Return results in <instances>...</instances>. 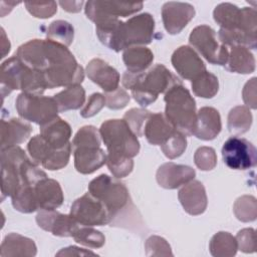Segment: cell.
Here are the masks:
<instances>
[{
	"mask_svg": "<svg viewBox=\"0 0 257 257\" xmlns=\"http://www.w3.org/2000/svg\"><path fill=\"white\" fill-rule=\"evenodd\" d=\"M87 255L95 256L96 253L83 248L76 247V246H69L66 248H62L58 253H56V256H87Z\"/></svg>",
	"mask_w": 257,
	"mask_h": 257,
	"instance_id": "51",
	"label": "cell"
},
{
	"mask_svg": "<svg viewBox=\"0 0 257 257\" xmlns=\"http://www.w3.org/2000/svg\"><path fill=\"white\" fill-rule=\"evenodd\" d=\"M0 82L3 97L18 89L30 94H42L47 89L42 75L24 64L16 55L2 63Z\"/></svg>",
	"mask_w": 257,
	"mask_h": 257,
	"instance_id": "4",
	"label": "cell"
},
{
	"mask_svg": "<svg viewBox=\"0 0 257 257\" xmlns=\"http://www.w3.org/2000/svg\"><path fill=\"white\" fill-rule=\"evenodd\" d=\"M1 37H2V41H1V47H2V56L4 57L9 51H10V42L9 39L6 37L4 29H1Z\"/></svg>",
	"mask_w": 257,
	"mask_h": 257,
	"instance_id": "53",
	"label": "cell"
},
{
	"mask_svg": "<svg viewBox=\"0 0 257 257\" xmlns=\"http://www.w3.org/2000/svg\"><path fill=\"white\" fill-rule=\"evenodd\" d=\"M24 64L40 73L46 87L80 84L83 68L66 46L49 39H32L20 45L15 54Z\"/></svg>",
	"mask_w": 257,
	"mask_h": 257,
	"instance_id": "1",
	"label": "cell"
},
{
	"mask_svg": "<svg viewBox=\"0 0 257 257\" xmlns=\"http://www.w3.org/2000/svg\"><path fill=\"white\" fill-rule=\"evenodd\" d=\"M105 105V97L103 94L99 92L92 93L89 97L87 102L80 110V115L82 117H91L99 112V110Z\"/></svg>",
	"mask_w": 257,
	"mask_h": 257,
	"instance_id": "49",
	"label": "cell"
},
{
	"mask_svg": "<svg viewBox=\"0 0 257 257\" xmlns=\"http://www.w3.org/2000/svg\"><path fill=\"white\" fill-rule=\"evenodd\" d=\"M191 85L195 95L203 98H212L219 90L217 76L207 70L193 79Z\"/></svg>",
	"mask_w": 257,
	"mask_h": 257,
	"instance_id": "36",
	"label": "cell"
},
{
	"mask_svg": "<svg viewBox=\"0 0 257 257\" xmlns=\"http://www.w3.org/2000/svg\"><path fill=\"white\" fill-rule=\"evenodd\" d=\"M26 153L18 146L1 149V176L2 200L12 196L21 185V171L28 160Z\"/></svg>",
	"mask_w": 257,
	"mask_h": 257,
	"instance_id": "10",
	"label": "cell"
},
{
	"mask_svg": "<svg viewBox=\"0 0 257 257\" xmlns=\"http://www.w3.org/2000/svg\"><path fill=\"white\" fill-rule=\"evenodd\" d=\"M34 194L40 210H55L62 205L64 200L59 183L48 177L39 180L34 185Z\"/></svg>",
	"mask_w": 257,
	"mask_h": 257,
	"instance_id": "22",
	"label": "cell"
},
{
	"mask_svg": "<svg viewBox=\"0 0 257 257\" xmlns=\"http://www.w3.org/2000/svg\"><path fill=\"white\" fill-rule=\"evenodd\" d=\"M40 135L53 148L61 149L69 144L71 127L59 116L40 125Z\"/></svg>",
	"mask_w": 257,
	"mask_h": 257,
	"instance_id": "27",
	"label": "cell"
},
{
	"mask_svg": "<svg viewBox=\"0 0 257 257\" xmlns=\"http://www.w3.org/2000/svg\"><path fill=\"white\" fill-rule=\"evenodd\" d=\"M225 65L232 72L242 74L252 73L255 70V57L247 47L233 46Z\"/></svg>",
	"mask_w": 257,
	"mask_h": 257,
	"instance_id": "30",
	"label": "cell"
},
{
	"mask_svg": "<svg viewBox=\"0 0 257 257\" xmlns=\"http://www.w3.org/2000/svg\"><path fill=\"white\" fill-rule=\"evenodd\" d=\"M195 176L196 172L193 168L169 162L159 167L156 179L161 187L172 190L189 183L195 178Z\"/></svg>",
	"mask_w": 257,
	"mask_h": 257,
	"instance_id": "19",
	"label": "cell"
},
{
	"mask_svg": "<svg viewBox=\"0 0 257 257\" xmlns=\"http://www.w3.org/2000/svg\"><path fill=\"white\" fill-rule=\"evenodd\" d=\"M122 60L126 67V71L131 73H139L150 67L154 60V54L148 47L131 46L124 49Z\"/></svg>",
	"mask_w": 257,
	"mask_h": 257,
	"instance_id": "29",
	"label": "cell"
},
{
	"mask_svg": "<svg viewBox=\"0 0 257 257\" xmlns=\"http://www.w3.org/2000/svg\"><path fill=\"white\" fill-rule=\"evenodd\" d=\"M105 105L110 109L123 108L130 102V95L125 89L117 87L111 92H105Z\"/></svg>",
	"mask_w": 257,
	"mask_h": 257,
	"instance_id": "48",
	"label": "cell"
},
{
	"mask_svg": "<svg viewBox=\"0 0 257 257\" xmlns=\"http://www.w3.org/2000/svg\"><path fill=\"white\" fill-rule=\"evenodd\" d=\"M237 247L244 253H253L256 250L255 230L252 228H245L240 230L236 235Z\"/></svg>",
	"mask_w": 257,
	"mask_h": 257,
	"instance_id": "47",
	"label": "cell"
},
{
	"mask_svg": "<svg viewBox=\"0 0 257 257\" xmlns=\"http://www.w3.org/2000/svg\"><path fill=\"white\" fill-rule=\"evenodd\" d=\"M69 215L81 226H103L112 221L106 207L89 193L72 203Z\"/></svg>",
	"mask_w": 257,
	"mask_h": 257,
	"instance_id": "13",
	"label": "cell"
},
{
	"mask_svg": "<svg viewBox=\"0 0 257 257\" xmlns=\"http://www.w3.org/2000/svg\"><path fill=\"white\" fill-rule=\"evenodd\" d=\"M236 218L241 222H252L257 217V202L255 197L244 195L239 197L233 206Z\"/></svg>",
	"mask_w": 257,
	"mask_h": 257,
	"instance_id": "38",
	"label": "cell"
},
{
	"mask_svg": "<svg viewBox=\"0 0 257 257\" xmlns=\"http://www.w3.org/2000/svg\"><path fill=\"white\" fill-rule=\"evenodd\" d=\"M178 198L184 210L190 215H201L207 208L206 190L199 181L192 180L183 185L178 193Z\"/></svg>",
	"mask_w": 257,
	"mask_h": 257,
	"instance_id": "20",
	"label": "cell"
},
{
	"mask_svg": "<svg viewBox=\"0 0 257 257\" xmlns=\"http://www.w3.org/2000/svg\"><path fill=\"white\" fill-rule=\"evenodd\" d=\"M53 98L57 103L59 111L77 109L84 104L85 90L80 84H74L56 93Z\"/></svg>",
	"mask_w": 257,
	"mask_h": 257,
	"instance_id": "31",
	"label": "cell"
},
{
	"mask_svg": "<svg viewBox=\"0 0 257 257\" xmlns=\"http://www.w3.org/2000/svg\"><path fill=\"white\" fill-rule=\"evenodd\" d=\"M147 256H172V250L166 239L160 236H151L147 239L146 244Z\"/></svg>",
	"mask_w": 257,
	"mask_h": 257,
	"instance_id": "45",
	"label": "cell"
},
{
	"mask_svg": "<svg viewBox=\"0 0 257 257\" xmlns=\"http://www.w3.org/2000/svg\"><path fill=\"white\" fill-rule=\"evenodd\" d=\"M171 61L177 73L187 80L195 79L206 70V65L199 54L188 45L177 48L172 55Z\"/></svg>",
	"mask_w": 257,
	"mask_h": 257,
	"instance_id": "18",
	"label": "cell"
},
{
	"mask_svg": "<svg viewBox=\"0 0 257 257\" xmlns=\"http://www.w3.org/2000/svg\"><path fill=\"white\" fill-rule=\"evenodd\" d=\"M74 167L80 174H91L106 163V154L97 146H79L73 148Z\"/></svg>",
	"mask_w": 257,
	"mask_h": 257,
	"instance_id": "23",
	"label": "cell"
},
{
	"mask_svg": "<svg viewBox=\"0 0 257 257\" xmlns=\"http://www.w3.org/2000/svg\"><path fill=\"white\" fill-rule=\"evenodd\" d=\"M86 74L104 92H111L118 87L120 80L119 73L115 68L100 58H93L87 63Z\"/></svg>",
	"mask_w": 257,
	"mask_h": 257,
	"instance_id": "21",
	"label": "cell"
},
{
	"mask_svg": "<svg viewBox=\"0 0 257 257\" xmlns=\"http://www.w3.org/2000/svg\"><path fill=\"white\" fill-rule=\"evenodd\" d=\"M121 82L132 91L133 97L142 106L150 105L160 93H166L173 85L181 83L180 79L163 64H156L139 73L125 71Z\"/></svg>",
	"mask_w": 257,
	"mask_h": 257,
	"instance_id": "3",
	"label": "cell"
},
{
	"mask_svg": "<svg viewBox=\"0 0 257 257\" xmlns=\"http://www.w3.org/2000/svg\"><path fill=\"white\" fill-rule=\"evenodd\" d=\"M109 172L116 179L124 178L130 175L134 169V161L131 158L106 156V163Z\"/></svg>",
	"mask_w": 257,
	"mask_h": 257,
	"instance_id": "43",
	"label": "cell"
},
{
	"mask_svg": "<svg viewBox=\"0 0 257 257\" xmlns=\"http://www.w3.org/2000/svg\"><path fill=\"white\" fill-rule=\"evenodd\" d=\"M38 226L58 237H72L79 224L70 216L55 210H40L36 215Z\"/></svg>",
	"mask_w": 257,
	"mask_h": 257,
	"instance_id": "17",
	"label": "cell"
},
{
	"mask_svg": "<svg viewBox=\"0 0 257 257\" xmlns=\"http://www.w3.org/2000/svg\"><path fill=\"white\" fill-rule=\"evenodd\" d=\"M14 209L21 213H33L38 210L35 200L34 185L23 184L11 196Z\"/></svg>",
	"mask_w": 257,
	"mask_h": 257,
	"instance_id": "34",
	"label": "cell"
},
{
	"mask_svg": "<svg viewBox=\"0 0 257 257\" xmlns=\"http://www.w3.org/2000/svg\"><path fill=\"white\" fill-rule=\"evenodd\" d=\"M210 253L216 257H232L237 252L236 238L228 232L216 233L209 244Z\"/></svg>",
	"mask_w": 257,
	"mask_h": 257,
	"instance_id": "33",
	"label": "cell"
},
{
	"mask_svg": "<svg viewBox=\"0 0 257 257\" xmlns=\"http://www.w3.org/2000/svg\"><path fill=\"white\" fill-rule=\"evenodd\" d=\"M99 134L110 157L133 159L140 152L138 137L123 119H107L101 123Z\"/></svg>",
	"mask_w": 257,
	"mask_h": 257,
	"instance_id": "6",
	"label": "cell"
},
{
	"mask_svg": "<svg viewBox=\"0 0 257 257\" xmlns=\"http://www.w3.org/2000/svg\"><path fill=\"white\" fill-rule=\"evenodd\" d=\"M161 149L168 159L173 160L179 158L187 149L186 136L178 131H175L174 134L161 145Z\"/></svg>",
	"mask_w": 257,
	"mask_h": 257,
	"instance_id": "41",
	"label": "cell"
},
{
	"mask_svg": "<svg viewBox=\"0 0 257 257\" xmlns=\"http://www.w3.org/2000/svg\"><path fill=\"white\" fill-rule=\"evenodd\" d=\"M18 114L29 121L42 125L58 113V106L53 97L42 96L41 94H30L21 92L15 101Z\"/></svg>",
	"mask_w": 257,
	"mask_h": 257,
	"instance_id": "8",
	"label": "cell"
},
{
	"mask_svg": "<svg viewBox=\"0 0 257 257\" xmlns=\"http://www.w3.org/2000/svg\"><path fill=\"white\" fill-rule=\"evenodd\" d=\"M32 126L19 118L1 121V149L24 143L31 135Z\"/></svg>",
	"mask_w": 257,
	"mask_h": 257,
	"instance_id": "26",
	"label": "cell"
},
{
	"mask_svg": "<svg viewBox=\"0 0 257 257\" xmlns=\"http://www.w3.org/2000/svg\"><path fill=\"white\" fill-rule=\"evenodd\" d=\"M214 20L223 29H239L256 34L257 13L251 7L238 8L232 3H221L213 11Z\"/></svg>",
	"mask_w": 257,
	"mask_h": 257,
	"instance_id": "9",
	"label": "cell"
},
{
	"mask_svg": "<svg viewBox=\"0 0 257 257\" xmlns=\"http://www.w3.org/2000/svg\"><path fill=\"white\" fill-rule=\"evenodd\" d=\"M25 7L27 11L36 18L46 19L53 16L57 11V4L54 1L46 3H34L26 2Z\"/></svg>",
	"mask_w": 257,
	"mask_h": 257,
	"instance_id": "46",
	"label": "cell"
},
{
	"mask_svg": "<svg viewBox=\"0 0 257 257\" xmlns=\"http://www.w3.org/2000/svg\"><path fill=\"white\" fill-rule=\"evenodd\" d=\"M99 131L93 125H84L78 130L71 143L72 148L79 146H97L100 147Z\"/></svg>",
	"mask_w": 257,
	"mask_h": 257,
	"instance_id": "42",
	"label": "cell"
},
{
	"mask_svg": "<svg viewBox=\"0 0 257 257\" xmlns=\"http://www.w3.org/2000/svg\"><path fill=\"white\" fill-rule=\"evenodd\" d=\"M83 1H60L59 5L63 8V10L67 12H78L83 5Z\"/></svg>",
	"mask_w": 257,
	"mask_h": 257,
	"instance_id": "52",
	"label": "cell"
},
{
	"mask_svg": "<svg viewBox=\"0 0 257 257\" xmlns=\"http://www.w3.org/2000/svg\"><path fill=\"white\" fill-rule=\"evenodd\" d=\"M189 42L208 62L218 65L226 64L229 51L217 40L216 32L212 27L208 25L195 27L189 36Z\"/></svg>",
	"mask_w": 257,
	"mask_h": 257,
	"instance_id": "12",
	"label": "cell"
},
{
	"mask_svg": "<svg viewBox=\"0 0 257 257\" xmlns=\"http://www.w3.org/2000/svg\"><path fill=\"white\" fill-rule=\"evenodd\" d=\"M222 157L225 165L233 170H248L256 166V148L246 139L231 137L223 145Z\"/></svg>",
	"mask_w": 257,
	"mask_h": 257,
	"instance_id": "14",
	"label": "cell"
},
{
	"mask_svg": "<svg viewBox=\"0 0 257 257\" xmlns=\"http://www.w3.org/2000/svg\"><path fill=\"white\" fill-rule=\"evenodd\" d=\"M222 123L219 111L211 106L201 107L197 112L193 135L204 141L214 140L221 132Z\"/></svg>",
	"mask_w": 257,
	"mask_h": 257,
	"instance_id": "24",
	"label": "cell"
},
{
	"mask_svg": "<svg viewBox=\"0 0 257 257\" xmlns=\"http://www.w3.org/2000/svg\"><path fill=\"white\" fill-rule=\"evenodd\" d=\"M176 130L167 119L165 113H151L144 127V136L152 145L164 144Z\"/></svg>",
	"mask_w": 257,
	"mask_h": 257,
	"instance_id": "25",
	"label": "cell"
},
{
	"mask_svg": "<svg viewBox=\"0 0 257 257\" xmlns=\"http://www.w3.org/2000/svg\"><path fill=\"white\" fill-rule=\"evenodd\" d=\"M220 43L227 46H244L255 49L257 46V34H249L239 29H223L218 33Z\"/></svg>",
	"mask_w": 257,
	"mask_h": 257,
	"instance_id": "32",
	"label": "cell"
},
{
	"mask_svg": "<svg viewBox=\"0 0 257 257\" xmlns=\"http://www.w3.org/2000/svg\"><path fill=\"white\" fill-rule=\"evenodd\" d=\"M71 143L61 149L51 147L41 135L34 136L27 145V151L31 160L43 168L55 171L64 168L69 161L71 154Z\"/></svg>",
	"mask_w": 257,
	"mask_h": 257,
	"instance_id": "11",
	"label": "cell"
},
{
	"mask_svg": "<svg viewBox=\"0 0 257 257\" xmlns=\"http://www.w3.org/2000/svg\"><path fill=\"white\" fill-rule=\"evenodd\" d=\"M142 2H118V1H95L85 3V15L94 23L104 19L130 16L143 8Z\"/></svg>",
	"mask_w": 257,
	"mask_h": 257,
	"instance_id": "15",
	"label": "cell"
},
{
	"mask_svg": "<svg viewBox=\"0 0 257 257\" xmlns=\"http://www.w3.org/2000/svg\"><path fill=\"white\" fill-rule=\"evenodd\" d=\"M72 237L75 242L89 248H100L105 243L104 235L89 226L78 227Z\"/></svg>",
	"mask_w": 257,
	"mask_h": 257,
	"instance_id": "39",
	"label": "cell"
},
{
	"mask_svg": "<svg viewBox=\"0 0 257 257\" xmlns=\"http://www.w3.org/2000/svg\"><path fill=\"white\" fill-rule=\"evenodd\" d=\"M46 36L47 39L68 47L73 41L74 29L67 21L55 20L48 26Z\"/></svg>",
	"mask_w": 257,
	"mask_h": 257,
	"instance_id": "37",
	"label": "cell"
},
{
	"mask_svg": "<svg viewBox=\"0 0 257 257\" xmlns=\"http://www.w3.org/2000/svg\"><path fill=\"white\" fill-rule=\"evenodd\" d=\"M165 115L174 128L185 136L193 135L196 123V101L181 83L173 85L166 93Z\"/></svg>",
	"mask_w": 257,
	"mask_h": 257,
	"instance_id": "5",
	"label": "cell"
},
{
	"mask_svg": "<svg viewBox=\"0 0 257 257\" xmlns=\"http://www.w3.org/2000/svg\"><path fill=\"white\" fill-rule=\"evenodd\" d=\"M195 165L202 171H211L217 165V155L211 147H201L194 155Z\"/></svg>",
	"mask_w": 257,
	"mask_h": 257,
	"instance_id": "44",
	"label": "cell"
},
{
	"mask_svg": "<svg viewBox=\"0 0 257 257\" xmlns=\"http://www.w3.org/2000/svg\"><path fill=\"white\" fill-rule=\"evenodd\" d=\"M37 248L34 241L17 233H10L5 236L1 244V257L14 256H35Z\"/></svg>",
	"mask_w": 257,
	"mask_h": 257,
	"instance_id": "28",
	"label": "cell"
},
{
	"mask_svg": "<svg viewBox=\"0 0 257 257\" xmlns=\"http://www.w3.org/2000/svg\"><path fill=\"white\" fill-rule=\"evenodd\" d=\"M88 193L106 207L112 219L126 207L130 201L125 185L105 174H101L90 181Z\"/></svg>",
	"mask_w": 257,
	"mask_h": 257,
	"instance_id": "7",
	"label": "cell"
},
{
	"mask_svg": "<svg viewBox=\"0 0 257 257\" xmlns=\"http://www.w3.org/2000/svg\"><path fill=\"white\" fill-rule=\"evenodd\" d=\"M151 113V111L145 108H131L123 114V120L137 137H142L146 121Z\"/></svg>",
	"mask_w": 257,
	"mask_h": 257,
	"instance_id": "40",
	"label": "cell"
},
{
	"mask_svg": "<svg viewBox=\"0 0 257 257\" xmlns=\"http://www.w3.org/2000/svg\"><path fill=\"white\" fill-rule=\"evenodd\" d=\"M252 123V113L249 107L238 105L228 114V130L233 135H242L249 131Z\"/></svg>",
	"mask_w": 257,
	"mask_h": 257,
	"instance_id": "35",
	"label": "cell"
},
{
	"mask_svg": "<svg viewBox=\"0 0 257 257\" xmlns=\"http://www.w3.org/2000/svg\"><path fill=\"white\" fill-rule=\"evenodd\" d=\"M155 20L150 13L131 17L125 22L116 19L97 28L96 35L100 42L118 52L131 46H141L152 42Z\"/></svg>",
	"mask_w": 257,
	"mask_h": 257,
	"instance_id": "2",
	"label": "cell"
},
{
	"mask_svg": "<svg viewBox=\"0 0 257 257\" xmlns=\"http://www.w3.org/2000/svg\"><path fill=\"white\" fill-rule=\"evenodd\" d=\"M242 96L247 107L253 109L256 108V77H253L246 82L242 91Z\"/></svg>",
	"mask_w": 257,
	"mask_h": 257,
	"instance_id": "50",
	"label": "cell"
},
{
	"mask_svg": "<svg viewBox=\"0 0 257 257\" xmlns=\"http://www.w3.org/2000/svg\"><path fill=\"white\" fill-rule=\"evenodd\" d=\"M193 5L185 2L170 1L162 7V19L167 32L172 35L180 33L195 16Z\"/></svg>",
	"mask_w": 257,
	"mask_h": 257,
	"instance_id": "16",
	"label": "cell"
}]
</instances>
